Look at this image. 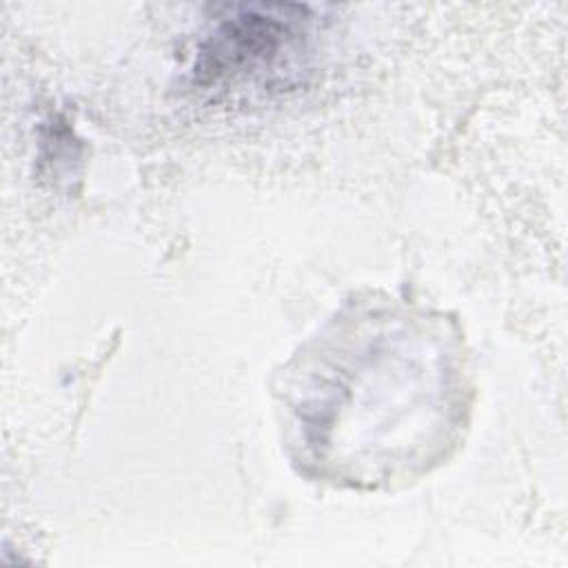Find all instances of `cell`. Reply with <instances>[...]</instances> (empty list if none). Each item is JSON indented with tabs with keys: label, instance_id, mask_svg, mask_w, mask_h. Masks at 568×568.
Returning <instances> with one entry per match:
<instances>
[{
	"label": "cell",
	"instance_id": "cell-1",
	"mask_svg": "<svg viewBox=\"0 0 568 568\" xmlns=\"http://www.w3.org/2000/svg\"><path fill=\"white\" fill-rule=\"evenodd\" d=\"M308 7L240 4L215 24L197 53L195 78L217 82L273 71L306 36Z\"/></svg>",
	"mask_w": 568,
	"mask_h": 568
}]
</instances>
